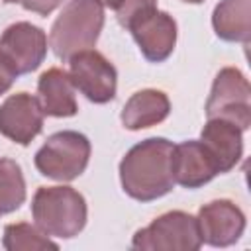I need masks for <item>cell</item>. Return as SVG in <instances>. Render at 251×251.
<instances>
[{
    "label": "cell",
    "mask_w": 251,
    "mask_h": 251,
    "mask_svg": "<svg viewBox=\"0 0 251 251\" xmlns=\"http://www.w3.org/2000/svg\"><path fill=\"white\" fill-rule=\"evenodd\" d=\"M175 143L165 137H149L133 145L120 163V182L127 196L151 202L169 194L173 178Z\"/></svg>",
    "instance_id": "1"
},
{
    "label": "cell",
    "mask_w": 251,
    "mask_h": 251,
    "mask_svg": "<svg viewBox=\"0 0 251 251\" xmlns=\"http://www.w3.org/2000/svg\"><path fill=\"white\" fill-rule=\"evenodd\" d=\"M104 27L100 0H71L51 25L49 45L57 59L69 61L75 53L92 49Z\"/></svg>",
    "instance_id": "2"
},
{
    "label": "cell",
    "mask_w": 251,
    "mask_h": 251,
    "mask_svg": "<svg viewBox=\"0 0 251 251\" xmlns=\"http://www.w3.org/2000/svg\"><path fill=\"white\" fill-rule=\"evenodd\" d=\"M31 216L45 235L71 239L86 226V200L73 186H39L31 200Z\"/></svg>",
    "instance_id": "3"
},
{
    "label": "cell",
    "mask_w": 251,
    "mask_h": 251,
    "mask_svg": "<svg viewBox=\"0 0 251 251\" xmlns=\"http://www.w3.org/2000/svg\"><path fill=\"white\" fill-rule=\"evenodd\" d=\"M90 159V141L86 135L65 129L47 137L35 153V169L53 180L69 182L80 176Z\"/></svg>",
    "instance_id": "4"
},
{
    "label": "cell",
    "mask_w": 251,
    "mask_h": 251,
    "mask_svg": "<svg viewBox=\"0 0 251 251\" xmlns=\"http://www.w3.org/2000/svg\"><path fill=\"white\" fill-rule=\"evenodd\" d=\"M131 247L141 251H196L202 247L198 222L182 210L161 214L147 227L135 231Z\"/></svg>",
    "instance_id": "5"
},
{
    "label": "cell",
    "mask_w": 251,
    "mask_h": 251,
    "mask_svg": "<svg viewBox=\"0 0 251 251\" xmlns=\"http://www.w3.org/2000/svg\"><path fill=\"white\" fill-rule=\"evenodd\" d=\"M206 116L229 120L243 131L251 126V86L235 67H224L212 84L206 100Z\"/></svg>",
    "instance_id": "6"
},
{
    "label": "cell",
    "mask_w": 251,
    "mask_h": 251,
    "mask_svg": "<svg viewBox=\"0 0 251 251\" xmlns=\"http://www.w3.org/2000/svg\"><path fill=\"white\" fill-rule=\"evenodd\" d=\"M69 76L90 102L106 104L114 100L118 88V73L114 65L98 51H78L69 59Z\"/></svg>",
    "instance_id": "7"
},
{
    "label": "cell",
    "mask_w": 251,
    "mask_h": 251,
    "mask_svg": "<svg viewBox=\"0 0 251 251\" xmlns=\"http://www.w3.org/2000/svg\"><path fill=\"white\" fill-rule=\"evenodd\" d=\"M126 27L131 31L141 55L151 63H163L176 45V22L157 8L137 14Z\"/></svg>",
    "instance_id": "8"
},
{
    "label": "cell",
    "mask_w": 251,
    "mask_h": 251,
    "mask_svg": "<svg viewBox=\"0 0 251 251\" xmlns=\"http://www.w3.org/2000/svg\"><path fill=\"white\" fill-rule=\"evenodd\" d=\"M0 53L18 76L27 75L43 63L47 55V35L41 27L29 22H16L4 29L0 37Z\"/></svg>",
    "instance_id": "9"
},
{
    "label": "cell",
    "mask_w": 251,
    "mask_h": 251,
    "mask_svg": "<svg viewBox=\"0 0 251 251\" xmlns=\"http://www.w3.org/2000/svg\"><path fill=\"white\" fill-rule=\"evenodd\" d=\"M198 229L202 243L212 247H229L237 243L245 231V214L231 200H212L198 212Z\"/></svg>",
    "instance_id": "10"
},
{
    "label": "cell",
    "mask_w": 251,
    "mask_h": 251,
    "mask_svg": "<svg viewBox=\"0 0 251 251\" xmlns=\"http://www.w3.org/2000/svg\"><path fill=\"white\" fill-rule=\"evenodd\" d=\"M43 110L35 96L18 92L0 106V133L18 145H29L43 127Z\"/></svg>",
    "instance_id": "11"
},
{
    "label": "cell",
    "mask_w": 251,
    "mask_h": 251,
    "mask_svg": "<svg viewBox=\"0 0 251 251\" xmlns=\"http://www.w3.org/2000/svg\"><path fill=\"white\" fill-rule=\"evenodd\" d=\"M220 175V167L204 141H182L173 149V178L184 188H200Z\"/></svg>",
    "instance_id": "12"
},
{
    "label": "cell",
    "mask_w": 251,
    "mask_h": 251,
    "mask_svg": "<svg viewBox=\"0 0 251 251\" xmlns=\"http://www.w3.org/2000/svg\"><path fill=\"white\" fill-rule=\"evenodd\" d=\"M200 139L212 151L220 167V175L231 171L243 155V129L229 120L208 118Z\"/></svg>",
    "instance_id": "13"
},
{
    "label": "cell",
    "mask_w": 251,
    "mask_h": 251,
    "mask_svg": "<svg viewBox=\"0 0 251 251\" xmlns=\"http://www.w3.org/2000/svg\"><path fill=\"white\" fill-rule=\"evenodd\" d=\"M37 100L45 116L71 118L78 112L75 84L67 71L59 67L47 69L37 80Z\"/></svg>",
    "instance_id": "14"
},
{
    "label": "cell",
    "mask_w": 251,
    "mask_h": 251,
    "mask_svg": "<svg viewBox=\"0 0 251 251\" xmlns=\"http://www.w3.org/2000/svg\"><path fill=\"white\" fill-rule=\"evenodd\" d=\"M171 112L169 96L157 88H145L129 96L122 110V124L126 129L137 131L161 124Z\"/></svg>",
    "instance_id": "15"
},
{
    "label": "cell",
    "mask_w": 251,
    "mask_h": 251,
    "mask_svg": "<svg viewBox=\"0 0 251 251\" xmlns=\"http://www.w3.org/2000/svg\"><path fill=\"white\" fill-rule=\"evenodd\" d=\"M212 25L220 39L249 43L251 0H222L212 14Z\"/></svg>",
    "instance_id": "16"
},
{
    "label": "cell",
    "mask_w": 251,
    "mask_h": 251,
    "mask_svg": "<svg viewBox=\"0 0 251 251\" xmlns=\"http://www.w3.org/2000/svg\"><path fill=\"white\" fill-rule=\"evenodd\" d=\"M25 202V180L16 161L0 159V216L18 210Z\"/></svg>",
    "instance_id": "17"
},
{
    "label": "cell",
    "mask_w": 251,
    "mask_h": 251,
    "mask_svg": "<svg viewBox=\"0 0 251 251\" xmlns=\"http://www.w3.org/2000/svg\"><path fill=\"white\" fill-rule=\"evenodd\" d=\"M2 245L8 251H41V249H59L55 241H51L37 226L20 222L8 224L4 227Z\"/></svg>",
    "instance_id": "18"
},
{
    "label": "cell",
    "mask_w": 251,
    "mask_h": 251,
    "mask_svg": "<svg viewBox=\"0 0 251 251\" xmlns=\"http://www.w3.org/2000/svg\"><path fill=\"white\" fill-rule=\"evenodd\" d=\"M100 4L110 8L124 27L137 14L151 10V8H157V0H100Z\"/></svg>",
    "instance_id": "19"
},
{
    "label": "cell",
    "mask_w": 251,
    "mask_h": 251,
    "mask_svg": "<svg viewBox=\"0 0 251 251\" xmlns=\"http://www.w3.org/2000/svg\"><path fill=\"white\" fill-rule=\"evenodd\" d=\"M6 4H20L24 10L35 12L39 16H47L51 14L57 6L63 4V0H4Z\"/></svg>",
    "instance_id": "20"
},
{
    "label": "cell",
    "mask_w": 251,
    "mask_h": 251,
    "mask_svg": "<svg viewBox=\"0 0 251 251\" xmlns=\"http://www.w3.org/2000/svg\"><path fill=\"white\" fill-rule=\"evenodd\" d=\"M16 78H18L16 71H14L12 65L6 61V57L0 53V96L12 88V84H14Z\"/></svg>",
    "instance_id": "21"
},
{
    "label": "cell",
    "mask_w": 251,
    "mask_h": 251,
    "mask_svg": "<svg viewBox=\"0 0 251 251\" xmlns=\"http://www.w3.org/2000/svg\"><path fill=\"white\" fill-rule=\"evenodd\" d=\"M182 2H188V4H200V2H204V0H182Z\"/></svg>",
    "instance_id": "22"
}]
</instances>
